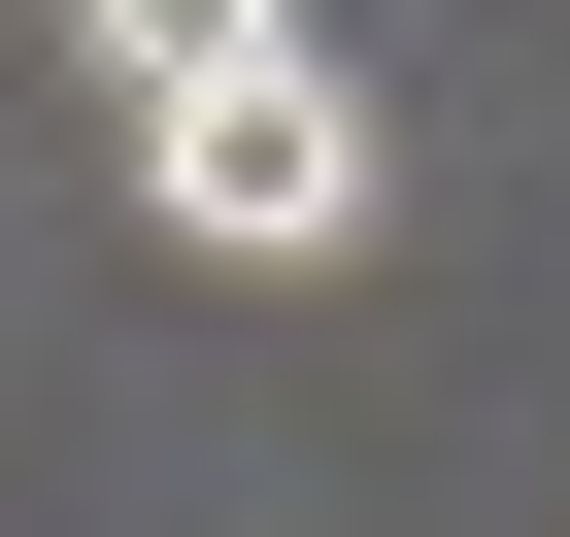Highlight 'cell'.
I'll return each instance as SVG.
<instances>
[{
	"mask_svg": "<svg viewBox=\"0 0 570 537\" xmlns=\"http://www.w3.org/2000/svg\"><path fill=\"white\" fill-rule=\"evenodd\" d=\"M135 202H168L202 268H336V235L403 202V101H370L336 35H303V68H235V101H168V135H135Z\"/></svg>",
	"mask_w": 570,
	"mask_h": 537,
	"instance_id": "obj_1",
	"label": "cell"
},
{
	"mask_svg": "<svg viewBox=\"0 0 570 537\" xmlns=\"http://www.w3.org/2000/svg\"><path fill=\"white\" fill-rule=\"evenodd\" d=\"M235 68H303V0H101V101H135V135L235 101Z\"/></svg>",
	"mask_w": 570,
	"mask_h": 537,
	"instance_id": "obj_2",
	"label": "cell"
}]
</instances>
